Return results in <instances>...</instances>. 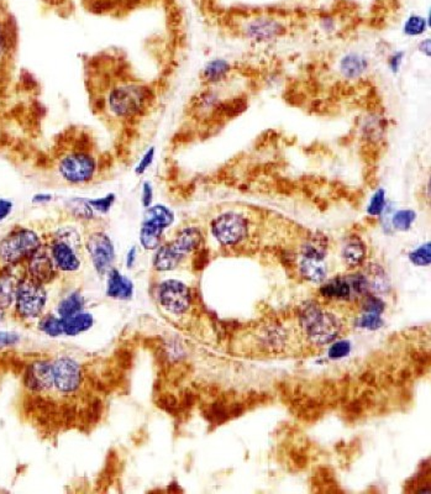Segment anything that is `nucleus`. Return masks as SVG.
<instances>
[{
    "mask_svg": "<svg viewBox=\"0 0 431 494\" xmlns=\"http://www.w3.org/2000/svg\"><path fill=\"white\" fill-rule=\"evenodd\" d=\"M155 98L152 89L141 84H124L116 86L110 93L108 105L113 114L119 118L141 116Z\"/></svg>",
    "mask_w": 431,
    "mask_h": 494,
    "instance_id": "f257e3e1",
    "label": "nucleus"
},
{
    "mask_svg": "<svg viewBox=\"0 0 431 494\" xmlns=\"http://www.w3.org/2000/svg\"><path fill=\"white\" fill-rule=\"evenodd\" d=\"M40 236L26 228H17L0 241V261L6 264H21L40 247Z\"/></svg>",
    "mask_w": 431,
    "mask_h": 494,
    "instance_id": "f03ea898",
    "label": "nucleus"
},
{
    "mask_svg": "<svg viewBox=\"0 0 431 494\" xmlns=\"http://www.w3.org/2000/svg\"><path fill=\"white\" fill-rule=\"evenodd\" d=\"M302 325L305 333L315 344L325 345L331 342L340 333V322L330 313L316 307H309L302 315Z\"/></svg>",
    "mask_w": 431,
    "mask_h": 494,
    "instance_id": "7ed1b4c3",
    "label": "nucleus"
},
{
    "mask_svg": "<svg viewBox=\"0 0 431 494\" xmlns=\"http://www.w3.org/2000/svg\"><path fill=\"white\" fill-rule=\"evenodd\" d=\"M47 302L46 289L44 284L26 277L19 281L15 308L19 315L24 319H34L42 314Z\"/></svg>",
    "mask_w": 431,
    "mask_h": 494,
    "instance_id": "20e7f679",
    "label": "nucleus"
},
{
    "mask_svg": "<svg viewBox=\"0 0 431 494\" xmlns=\"http://www.w3.org/2000/svg\"><path fill=\"white\" fill-rule=\"evenodd\" d=\"M174 221V214L165 205L149 207L145 213L144 221L140 230V242L146 250H155L160 246L165 229Z\"/></svg>",
    "mask_w": 431,
    "mask_h": 494,
    "instance_id": "39448f33",
    "label": "nucleus"
},
{
    "mask_svg": "<svg viewBox=\"0 0 431 494\" xmlns=\"http://www.w3.org/2000/svg\"><path fill=\"white\" fill-rule=\"evenodd\" d=\"M97 171V161L89 152L75 151L64 156L58 165V172L68 183L81 184L89 182Z\"/></svg>",
    "mask_w": 431,
    "mask_h": 494,
    "instance_id": "423d86ee",
    "label": "nucleus"
},
{
    "mask_svg": "<svg viewBox=\"0 0 431 494\" xmlns=\"http://www.w3.org/2000/svg\"><path fill=\"white\" fill-rule=\"evenodd\" d=\"M78 241L80 239L75 231L64 229L58 232L50 250L58 270L73 272L81 267V259L75 251Z\"/></svg>",
    "mask_w": 431,
    "mask_h": 494,
    "instance_id": "0eeeda50",
    "label": "nucleus"
},
{
    "mask_svg": "<svg viewBox=\"0 0 431 494\" xmlns=\"http://www.w3.org/2000/svg\"><path fill=\"white\" fill-rule=\"evenodd\" d=\"M212 232L221 245L232 246L241 242L248 236V220L241 214L232 212L221 214L218 218L214 219Z\"/></svg>",
    "mask_w": 431,
    "mask_h": 494,
    "instance_id": "6e6552de",
    "label": "nucleus"
},
{
    "mask_svg": "<svg viewBox=\"0 0 431 494\" xmlns=\"http://www.w3.org/2000/svg\"><path fill=\"white\" fill-rule=\"evenodd\" d=\"M86 250L89 253L94 268L98 273L104 275L111 270L113 262L116 259L114 245L109 236L105 232H93L86 240Z\"/></svg>",
    "mask_w": 431,
    "mask_h": 494,
    "instance_id": "1a4fd4ad",
    "label": "nucleus"
},
{
    "mask_svg": "<svg viewBox=\"0 0 431 494\" xmlns=\"http://www.w3.org/2000/svg\"><path fill=\"white\" fill-rule=\"evenodd\" d=\"M53 385L62 393H73L82 383L81 366L68 357L58 358L52 363Z\"/></svg>",
    "mask_w": 431,
    "mask_h": 494,
    "instance_id": "9d476101",
    "label": "nucleus"
},
{
    "mask_svg": "<svg viewBox=\"0 0 431 494\" xmlns=\"http://www.w3.org/2000/svg\"><path fill=\"white\" fill-rule=\"evenodd\" d=\"M158 298L162 307L173 314H182L190 308V289L184 283L176 280H168L162 283Z\"/></svg>",
    "mask_w": 431,
    "mask_h": 494,
    "instance_id": "9b49d317",
    "label": "nucleus"
},
{
    "mask_svg": "<svg viewBox=\"0 0 431 494\" xmlns=\"http://www.w3.org/2000/svg\"><path fill=\"white\" fill-rule=\"evenodd\" d=\"M56 272L57 267L52 259L51 253L44 246H41L28 259V273L30 278L41 284L51 282L56 277Z\"/></svg>",
    "mask_w": 431,
    "mask_h": 494,
    "instance_id": "f8f14e48",
    "label": "nucleus"
},
{
    "mask_svg": "<svg viewBox=\"0 0 431 494\" xmlns=\"http://www.w3.org/2000/svg\"><path fill=\"white\" fill-rule=\"evenodd\" d=\"M25 385L34 392L51 390L53 387L51 363L39 361L30 365L25 374Z\"/></svg>",
    "mask_w": 431,
    "mask_h": 494,
    "instance_id": "ddd939ff",
    "label": "nucleus"
},
{
    "mask_svg": "<svg viewBox=\"0 0 431 494\" xmlns=\"http://www.w3.org/2000/svg\"><path fill=\"white\" fill-rule=\"evenodd\" d=\"M283 33L282 25L270 17H259L248 26V37L256 41L272 40Z\"/></svg>",
    "mask_w": 431,
    "mask_h": 494,
    "instance_id": "4468645a",
    "label": "nucleus"
},
{
    "mask_svg": "<svg viewBox=\"0 0 431 494\" xmlns=\"http://www.w3.org/2000/svg\"><path fill=\"white\" fill-rule=\"evenodd\" d=\"M107 293H108L110 298L118 299V300H127V299L133 297V282L130 281L127 277L122 276L119 271L111 268L109 271Z\"/></svg>",
    "mask_w": 431,
    "mask_h": 494,
    "instance_id": "2eb2a0df",
    "label": "nucleus"
},
{
    "mask_svg": "<svg viewBox=\"0 0 431 494\" xmlns=\"http://www.w3.org/2000/svg\"><path fill=\"white\" fill-rule=\"evenodd\" d=\"M203 236L199 229L196 228H185L179 232L174 241L171 242L176 251L184 257L185 255L194 251L201 246Z\"/></svg>",
    "mask_w": 431,
    "mask_h": 494,
    "instance_id": "dca6fc26",
    "label": "nucleus"
},
{
    "mask_svg": "<svg viewBox=\"0 0 431 494\" xmlns=\"http://www.w3.org/2000/svg\"><path fill=\"white\" fill-rule=\"evenodd\" d=\"M182 259L183 257L176 251L172 244H167V245L158 247L155 259H154V266H155L156 270L158 271L174 270Z\"/></svg>",
    "mask_w": 431,
    "mask_h": 494,
    "instance_id": "f3484780",
    "label": "nucleus"
},
{
    "mask_svg": "<svg viewBox=\"0 0 431 494\" xmlns=\"http://www.w3.org/2000/svg\"><path fill=\"white\" fill-rule=\"evenodd\" d=\"M19 280L17 277L6 272L0 275V311H4L15 303Z\"/></svg>",
    "mask_w": 431,
    "mask_h": 494,
    "instance_id": "a211bd4d",
    "label": "nucleus"
},
{
    "mask_svg": "<svg viewBox=\"0 0 431 494\" xmlns=\"http://www.w3.org/2000/svg\"><path fill=\"white\" fill-rule=\"evenodd\" d=\"M93 316L86 313H78L69 318H62L64 333L68 336H75L92 328Z\"/></svg>",
    "mask_w": 431,
    "mask_h": 494,
    "instance_id": "6ab92c4d",
    "label": "nucleus"
},
{
    "mask_svg": "<svg viewBox=\"0 0 431 494\" xmlns=\"http://www.w3.org/2000/svg\"><path fill=\"white\" fill-rule=\"evenodd\" d=\"M367 67V60L363 57V56H360V55H356V53L347 55L340 62L341 73L345 75L346 78H350V80L363 75Z\"/></svg>",
    "mask_w": 431,
    "mask_h": 494,
    "instance_id": "aec40b11",
    "label": "nucleus"
},
{
    "mask_svg": "<svg viewBox=\"0 0 431 494\" xmlns=\"http://www.w3.org/2000/svg\"><path fill=\"white\" fill-rule=\"evenodd\" d=\"M300 264L302 275L311 282H322L327 277V267L324 259L319 257H305Z\"/></svg>",
    "mask_w": 431,
    "mask_h": 494,
    "instance_id": "412c9836",
    "label": "nucleus"
},
{
    "mask_svg": "<svg viewBox=\"0 0 431 494\" xmlns=\"http://www.w3.org/2000/svg\"><path fill=\"white\" fill-rule=\"evenodd\" d=\"M320 292L327 298L349 299L351 295V287L347 278L339 277L324 284Z\"/></svg>",
    "mask_w": 431,
    "mask_h": 494,
    "instance_id": "4be33fe9",
    "label": "nucleus"
},
{
    "mask_svg": "<svg viewBox=\"0 0 431 494\" xmlns=\"http://www.w3.org/2000/svg\"><path fill=\"white\" fill-rule=\"evenodd\" d=\"M230 69V64L225 60H213L204 67L203 78L208 83H218L229 75Z\"/></svg>",
    "mask_w": 431,
    "mask_h": 494,
    "instance_id": "5701e85b",
    "label": "nucleus"
},
{
    "mask_svg": "<svg viewBox=\"0 0 431 494\" xmlns=\"http://www.w3.org/2000/svg\"><path fill=\"white\" fill-rule=\"evenodd\" d=\"M366 256V247L363 242L358 239H352L346 244L342 250V257L345 262L350 266H357L361 264Z\"/></svg>",
    "mask_w": 431,
    "mask_h": 494,
    "instance_id": "b1692460",
    "label": "nucleus"
},
{
    "mask_svg": "<svg viewBox=\"0 0 431 494\" xmlns=\"http://www.w3.org/2000/svg\"><path fill=\"white\" fill-rule=\"evenodd\" d=\"M84 308V298L81 294L72 293L67 298H64L58 305V314L61 318H69L82 313Z\"/></svg>",
    "mask_w": 431,
    "mask_h": 494,
    "instance_id": "393cba45",
    "label": "nucleus"
},
{
    "mask_svg": "<svg viewBox=\"0 0 431 494\" xmlns=\"http://www.w3.org/2000/svg\"><path fill=\"white\" fill-rule=\"evenodd\" d=\"M15 28L6 20H0V57L10 51L15 45Z\"/></svg>",
    "mask_w": 431,
    "mask_h": 494,
    "instance_id": "a878e982",
    "label": "nucleus"
},
{
    "mask_svg": "<svg viewBox=\"0 0 431 494\" xmlns=\"http://www.w3.org/2000/svg\"><path fill=\"white\" fill-rule=\"evenodd\" d=\"M415 219H416L415 212L410 209H403V210H398L397 213L393 215L392 224L397 230L408 231L412 228V225L414 224Z\"/></svg>",
    "mask_w": 431,
    "mask_h": 494,
    "instance_id": "bb28decb",
    "label": "nucleus"
},
{
    "mask_svg": "<svg viewBox=\"0 0 431 494\" xmlns=\"http://www.w3.org/2000/svg\"><path fill=\"white\" fill-rule=\"evenodd\" d=\"M40 329L48 336L56 338L64 333V325H62V318H57L55 315H47L41 320Z\"/></svg>",
    "mask_w": 431,
    "mask_h": 494,
    "instance_id": "cd10ccee",
    "label": "nucleus"
},
{
    "mask_svg": "<svg viewBox=\"0 0 431 494\" xmlns=\"http://www.w3.org/2000/svg\"><path fill=\"white\" fill-rule=\"evenodd\" d=\"M426 28H428L426 19L420 17V15H410L407 19L405 24H404V29L403 30H404V34L407 35V36L414 37V36L424 34Z\"/></svg>",
    "mask_w": 431,
    "mask_h": 494,
    "instance_id": "c85d7f7f",
    "label": "nucleus"
},
{
    "mask_svg": "<svg viewBox=\"0 0 431 494\" xmlns=\"http://www.w3.org/2000/svg\"><path fill=\"white\" fill-rule=\"evenodd\" d=\"M409 259L415 266H429L431 262L430 242L415 248L414 251L409 253Z\"/></svg>",
    "mask_w": 431,
    "mask_h": 494,
    "instance_id": "c756f323",
    "label": "nucleus"
},
{
    "mask_svg": "<svg viewBox=\"0 0 431 494\" xmlns=\"http://www.w3.org/2000/svg\"><path fill=\"white\" fill-rule=\"evenodd\" d=\"M385 190H377L374 196L371 198L368 204L367 213L372 217H378L385 210Z\"/></svg>",
    "mask_w": 431,
    "mask_h": 494,
    "instance_id": "7c9ffc66",
    "label": "nucleus"
},
{
    "mask_svg": "<svg viewBox=\"0 0 431 494\" xmlns=\"http://www.w3.org/2000/svg\"><path fill=\"white\" fill-rule=\"evenodd\" d=\"M116 194L110 193L108 196L98 199H88L89 205L92 207L93 210H97L99 213L107 214L110 210V208L113 207V204L116 203Z\"/></svg>",
    "mask_w": 431,
    "mask_h": 494,
    "instance_id": "2f4dec72",
    "label": "nucleus"
},
{
    "mask_svg": "<svg viewBox=\"0 0 431 494\" xmlns=\"http://www.w3.org/2000/svg\"><path fill=\"white\" fill-rule=\"evenodd\" d=\"M357 325L360 328L368 329V330H377L383 325V320H382L380 314L367 313L357 320Z\"/></svg>",
    "mask_w": 431,
    "mask_h": 494,
    "instance_id": "473e14b6",
    "label": "nucleus"
},
{
    "mask_svg": "<svg viewBox=\"0 0 431 494\" xmlns=\"http://www.w3.org/2000/svg\"><path fill=\"white\" fill-rule=\"evenodd\" d=\"M368 284L371 283L374 288L380 287V286H385V275L383 270L380 266H374L371 264L368 268V277H366Z\"/></svg>",
    "mask_w": 431,
    "mask_h": 494,
    "instance_id": "72a5a7b5",
    "label": "nucleus"
},
{
    "mask_svg": "<svg viewBox=\"0 0 431 494\" xmlns=\"http://www.w3.org/2000/svg\"><path fill=\"white\" fill-rule=\"evenodd\" d=\"M351 346L349 341H339L336 344H333L330 349H329V357L330 358H342V357L347 356L350 354Z\"/></svg>",
    "mask_w": 431,
    "mask_h": 494,
    "instance_id": "f704fd0d",
    "label": "nucleus"
},
{
    "mask_svg": "<svg viewBox=\"0 0 431 494\" xmlns=\"http://www.w3.org/2000/svg\"><path fill=\"white\" fill-rule=\"evenodd\" d=\"M154 158H155V147H151V149H147V151L145 152V155L143 156L141 161L138 162V166L135 168V173H136L138 176H143V174L149 170V167L152 165Z\"/></svg>",
    "mask_w": 431,
    "mask_h": 494,
    "instance_id": "c9c22d12",
    "label": "nucleus"
},
{
    "mask_svg": "<svg viewBox=\"0 0 431 494\" xmlns=\"http://www.w3.org/2000/svg\"><path fill=\"white\" fill-rule=\"evenodd\" d=\"M383 309H385V304L380 302V299L376 298V297H369V298L366 299L365 311H367V313L380 314Z\"/></svg>",
    "mask_w": 431,
    "mask_h": 494,
    "instance_id": "e433bc0d",
    "label": "nucleus"
},
{
    "mask_svg": "<svg viewBox=\"0 0 431 494\" xmlns=\"http://www.w3.org/2000/svg\"><path fill=\"white\" fill-rule=\"evenodd\" d=\"M154 199V190L149 182H145L143 184V196H141V201L145 208L151 207Z\"/></svg>",
    "mask_w": 431,
    "mask_h": 494,
    "instance_id": "4c0bfd02",
    "label": "nucleus"
},
{
    "mask_svg": "<svg viewBox=\"0 0 431 494\" xmlns=\"http://www.w3.org/2000/svg\"><path fill=\"white\" fill-rule=\"evenodd\" d=\"M14 204L8 199H0V223L6 220L12 212Z\"/></svg>",
    "mask_w": 431,
    "mask_h": 494,
    "instance_id": "58836bf2",
    "label": "nucleus"
},
{
    "mask_svg": "<svg viewBox=\"0 0 431 494\" xmlns=\"http://www.w3.org/2000/svg\"><path fill=\"white\" fill-rule=\"evenodd\" d=\"M403 57H404V53H403V52H397V53H394V55L389 58L388 64H389V68L392 69L393 73H397L399 68H401Z\"/></svg>",
    "mask_w": 431,
    "mask_h": 494,
    "instance_id": "ea45409f",
    "label": "nucleus"
},
{
    "mask_svg": "<svg viewBox=\"0 0 431 494\" xmlns=\"http://www.w3.org/2000/svg\"><path fill=\"white\" fill-rule=\"evenodd\" d=\"M19 340L17 335L12 333H1L0 331V346H12L17 344Z\"/></svg>",
    "mask_w": 431,
    "mask_h": 494,
    "instance_id": "a19ab883",
    "label": "nucleus"
},
{
    "mask_svg": "<svg viewBox=\"0 0 431 494\" xmlns=\"http://www.w3.org/2000/svg\"><path fill=\"white\" fill-rule=\"evenodd\" d=\"M21 84H23L24 88L28 89V91H31V89H34V88H36V86H37V83L35 81L34 77L29 75V73H25V75H21Z\"/></svg>",
    "mask_w": 431,
    "mask_h": 494,
    "instance_id": "79ce46f5",
    "label": "nucleus"
},
{
    "mask_svg": "<svg viewBox=\"0 0 431 494\" xmlns=\"http://www.w3.org/2000/svg\"><path fill=\"white\" fill-rule=\"evenodd\" d=\"M431 41L430 39H426V40L421 41L419 44V51L423 52L425 56L430 57L431 55Z\"/></svg>",
    "mask_w": 431,
    "mask_h": 494,
    "instance_id": "37998d69",
    "label": "nucleus"
},
{
    "mask_svg": "<svg viewBox=\"0 0 431 494\" xmlns=\"http://www.w3.org/2000/svg\"><path fill=\"white\" fill-rule=\"evenodd\" d=\"M136 255H138V251H136V247H133V248H130V251L127 253V264L129 268H131V267H133L134 266V264H135V261H136Z\"/></svg>",
    "mask_w": 431,
    "mask_h": 494,
    "instance_id": "c03bdc74",
    "label": "nucleus"
},
{
    "mask_svg": "<svg viewBox=\"0 0 431 494\" xmlns=\"http://www.w3.org/2000/svg\"><path fill=\"white\" fill-rule=\"evenodd\" d=\"M51 201V194H42V193H40V194H36V196L33 198V201H34V203H37V204H46V203Z\"/></svg>",
    "mask_w": 431,
    "mask_h": 494,
    "instance_id": "a18cd8bd",
    "label": "nucleus"
}]
</instances>
